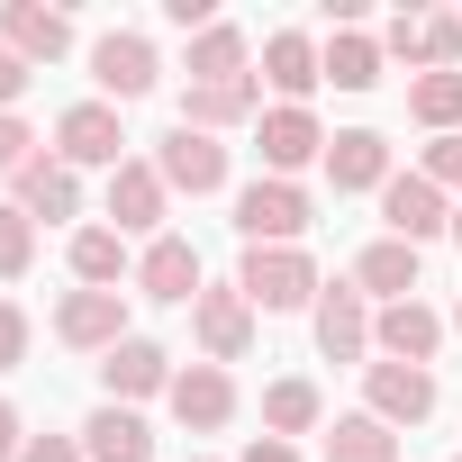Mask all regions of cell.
<instances>
[{"mask_svg": "<svg viewBox=\"0 0 462 462\" xmlns=\"http://www.w3.org/2000/svg\"><path fill=\"white\" fill-rule=\"evenodd\" d=\"M118 145H127V136H118V109H109V100H73V109L55 118V154H64V163H109V172H118V163H127Z\"/></svg>", "mask_w": 462, "mask_h": 462, "instance_id": "9c48e42d", "label": "cell"}, {"mask_svg": "<svg viewBox=\"0 0 462 462\" xmlns=\"http://www.w3.org/2000/svg\"><path fill=\"white\" fill-rule=\"evenodd\" d=\"M236 291H245L254 309H309V300H318V263H309L300 245H245Z\"/></svg>", "mask_w": 462, "mask_h": 462, "instance_id": "7a4b0ae2", "label": "cell"}, {"mask_svg": "<svg viewBox=\"0 0 462 462\" xmlns=\"http://www.w3.org/2000/svg\"><path fill=\"white\" fill-rule=\"evenodd\" d=\"M381 217H390V236H399V245H426V236H444V226H453V208H444V190H435L426 172H390Z\"/></svg>", "mask_w": 462, "mask_h": 462, "instance_id": "52a82bcc", "label": "cell"}, {"mask_svg": "<svg viewBox=\"0 0 462 462\" xmlns=\"http://www.w3.org/2000/svg\"><path fill=\"white\" fill-rule=\"evenodd\" d=\"M19 208H28V217H73V208H82L73 163H64V154H28V163H19Z\"/></svg>", "mask_w": 462, "mask_h": 462, "instance_id": "ac0fdd59", "label": "cell"}, {"mask_svg": "<svg viewBox=\"0 0 462 462\" xmlns=\"http://www.w3.org/2000/svg\"><path fill=\"white\" fill-rule=\"evenodd\" d=\"M190 336H199V354L226 372V363L254 345V300H245L236 282H226V291H199V300H190Z\"/></svg>", "mask_w": 462, "mask_h": 462, "instance_id": "3957f363", "label": "cell"}, {"mask_svg": "<svg viewBox=\"0 0 462 462\" xmlns=\"http://www.w3.org/2000/svg\"><path fill=\"white\" fill-rule=\"evenodd\" d=\"M254 100H263V91H254V73H245V82H208V91H190V100H181V127L217 136V127H236V118H254Z\"/></svg>", "mask_w": 462, "mask_h": 462, "instance_id": "cb8c5ba5", "label": "cell"}, {"mask_svg": "<svg viewBox=\"0 0 462 462\" xmlns=\"http://www.w3.org/2000/svg\"><path fill=\"white\" fill-rule=\"evenodd\" d=\"M354 291H381V300H417V245H399V236L363 245V263H354Z\"/></svg>", "mask_w": 462, "mask_h": 462, "instance_id": "7402d4cb", "label": "cell"}, {"mask_svg": "<svg viewBox=\"0 0 462 462\" xmlns=\"http://www.w3.org/2000/svg\"><path fill=\"white\" fill-rule=\"evenodd\" d=\"M263 82L282 91V109H300V100L327 82V55H318L300 28H282V37H263Z\"/></svg>", "mask_w": 462, "mask_h": 462, "instance_id": "2e32d148", "label": "cell"}, {"mask_svg": "<svg viewBox=\"0 0 462 462\" xmlns=\"http://www.w3.org/2000/svg\"><path fill=\"white\" fill-rule=\"evenodd\" d=\"M453 245H462V208H453Z\"/></svg>", "mask_w": 462, "mask_h": 462, "instance_id": "74e56055", "label": "cell"}, {"mask_svg": "<svg viewBox=\"0 0 462 462\" xmlns=\"http://www.w3.org/2000/svg\"><path fill=\"white\" fill-rule=\"evenodd\" d=\"M154 172H163V190L208 199V190H226V145H217V136H199V127H172V136L154 145Z\"/></svg>", "mask_w": 462, "mask_h": 462, "instance_id": "277c9868", "label": "cell"}, {"mask_svg": "<svg viewBox=\"0 0 462 462\" xmlns=\"http://www.w3.org/2000/svg\"><path fill=\"white\" fill-rule=\"evenodd\" d=\"M408 118L435 127V136H453L462 127V73H417L408 82Z\"/></svg>", "mask_w": 462, "mask_h": 462, "instance_id": "4316f807", "label": "cell"}, {"mask_svg": "<svg viewBox=\"0 0 462 462\" xmlns=\"http://www.w3.org/2000/svg\"><path fill=\"white\" fill-rule=\"evenodd\" d=\"M154 73H163V64H154V46H145L136 28H109V37L91 46V82H100L109 100H145Z\"/></svg>", "mask_w": 462, "mask_h": 462, "instance_id": "ba28073f", "label": "cell"}, {"mask_svg": "<svg viewBox=\"0 0 462 462\" xmlns=\"http://www.w3.org/2000/svg\"><path fill=\"white\" fill-rule=\"evenodd\" d=\"M163 172L154 163H118L109 172V217H118V236H145V226H163Z\"/></svg>", "mask_w": 462, "mask_h": 462, "instance_id": "e0dca14e", "label": "cell"}, {"mask_svg": "<svg viewBox=\"0 0 462 462\" xmlns=\"http://www.w3.org/2000/svg\"><path fill=\"white\" fill-rule=\"evenodd\" d=\"M19 444H28V435H19V408H10V399H0V462H10Z\"/></svg>", "mask_w": 462, "mask_h": 462, "instance_id": "8d00e7d4", "label": "cell"}, {"mask_svg": "<svg viewBox=\"0 0 462 462\" xmlns=\"http://www.w3.org/2000/svg\"><path fill=\"white\" fill-rule=\"evenodd\" d=\"M372 345H381L390 363H417V372H426V363H435V345H444V318H435L426 300H390V309L372 318Z\"/></svg>", "mask_w": 462, "mask_h": 462, "instance_id": "30bf717a", "label": "cell"}, {"mask_svg": "<svg viewBox=\"0 0 462 462\" xmlns=\"http://www.w3.org/2000/svg\"><path fill=\"white\" fill-rule=\"evenodd\" d=\"M363 345H372L363 291H345V282H336V291H318V354H327V363H354Z\"/></svg>", "mask_w": 462, "mask_h": 462, "instance_id": "d6986e66", "label": "cell"}, {"mask_svg": "<svg viewBox=\"0 0 462 462\" xmlns=\"http://www.w3.org/2000/svg\"><path fill=\"white\" fill-rule=\"evenodd\" d=\"M417 172H426V181H435V190H462V127H453V136H435V145H426V163H417Z\"/></svg>", "mask_w": 462, "mask_h": 462, "instance_id": "4dcf8cb0", "label": "cell"}, {"mask_svg": "<svg viewBox=\"0 0 462 462\" xmlns=\"http://www.w3.org/2000/svg\"><path fill=\"white\" fill-rule=\"evenodd\" d=\"M318 154H327V136H318L309 109H273V118H263V163H273V181H291V172L318 163Z\"/></svg>", "mask_w": 462, "mask_h": 462, "instance_id": "ffe728a7", "label": "cell"}, {"mask_svg": "<svg viewBox=\"0 0 462 462\" xmlns=\"http://www.w3.org/2000/svg\"><path fill=\"white\" fill-rule=\"evenodd\" d=\"M453 327H462V309H453Z\"/></svg>", "mask_w": 462, "mask_h": 462, "instance_id": "f35d334b", "label": "cell"}, {"mask_svg": "<svg viewBox=\"0 0 462 462\" xmlns=\"http://www.w3.org/2000/svg\"><path fill=\"white\" fill-rule=\"evenodd\" d=\"M327 181H336V190H390V136H381V127L327 136Z\"/></svg>", "mask_w": 462, "mask_h": 462, "instance_id": "4fadbf2b", "label": "cell"}, {"mask_svg": "<svg viewBox=\"0 0 462 462\" xmlns=\"http://www.w3.org/2000/svg\"><path fill=\"white\" fill-rule=\"evenodd\" d=\"M28 73H37V64H19V55H10V46H0V109H10V100H19V91H28Z\"/></svg>", "mask_w": 462, "mask_h": 462, "instance_id": "e575fe53", "label": "cell"}, {"mask_svg": "<svg viewBox=\"0 0 462 462\" xmlns=\"http://www.w3.org/2000/svg\"><path fill=\"white\" fill-rule=\"evenodd\" d=\"M363 399H372L381 426H417V417H435V372H417V363H363Z\"/></svg>", "mask_w": 462, "mask_h": 462, "instance_id": "8992f818", "label": "cell"}, {"mask_svg": "<svg viewBox=\"0 0 462 462\" xmlns=\"http://www.w3.org/2000/svg\"><path fill=\"white\" fill-rule=\"evenodd\" d=\"M163 399H172V417H181V426H199V435H217L226 417H236V381H226L217 363L172 372V390H163Z\"/></svg>", "mask_w": 462, "mask_h": 462, "instance_id": "7c38bea8", "label": "cell"}, {"mask_svg": "<svg viewBox=\"0 0 462 462\" xmlns=\"http://www.w3.org/2000/svg\"><path fill=\"white\" fill-rule=\"evenodd\" d=\"M73 273L91 291H118L127 282V236H118V226H82V236H73Z\"/></svg>", "mask_w": 462, "mask_h": 462, "instance_id": "484cf974", "label": "cell"}, {"mask_svg": "<svg viewBox=\"0 0 462 462\" xmlns=\"http://www.w3.org/2000/svg\"><path fill=\"white\" fill-rule=\"evenodd\" d=\"M309 217H318V208H309L300 181H245V190H236V236H245V245H300Z\"/></svg>", "mask_w": 462, "mask_h": 462, "instance_id": "6da1fadb", "label": "cell"}, {"mask_svg": "<svg viewBox=\"0 0 462 462\" xmlns=\"http://www.w3.org/2000/svg\"><path fill=\"white\" fill-rule=\"evenodd\" d=\"M136 291H145V300L190 309V300H199V245H190V236H154V245H145V263H136Z\"/></svg>", "mask_w": 462, "mask_h": 462, "instance_id": "5bb4252c", "label": "cell"}, {"mask_svg": "<svg viewBox=\"0 0 462 462\" xmlns=\"http://www.w3.org/2000/svg\"><path fill=\"white\" fill-rule=\"evenodd\" d=\"M28 145H37V136H28V118H19V109H0V172H19V163H28Z\"/></svg>", "mask_w": 462, "mask_h": 462, "instance_id": "d6a6232c", "label": "cell"}, {"mask_svg": "<svg viewBox=\"0 0 462 462\" xmlns=\"http://www.w3.org/2000/svg\"><path fill=\"white\" fill-rule=\"evenodd\" d=\"M82 453H91V462H154V435H145V417H136V408H91Z\"/></svg>", "mask_w": 462, "mask_h": 462, "instance_id": "44dd1931", "label": "cell"}, {"mask_svg": "<svg viewBox=\"0 0 462 462\" xmlns=\"http://www.w3.org/2000/svg\"><path fill=\"white\" fill-rule=\"evenodd\" d=\"M19 462H91V453H82L73 435H28V444H19Z\"/></svg>", "mask_w": 462, "mask_h": 462, "instance_id": "836d02e7", "label": "cell"}, {"mask_svg": "<svg viewBox=\"0 0 462 462\" xmlns=\"http://www.w3.org/2000/svg\"><path fill=\"white\" fill-rule=\"evenodd\" d=\"M453 462H462V453H453Z\"/></svg>", "mask_w": 462, "mask_h": 462, "instance_id": "ab89813d", "label": "cell"}, {"mask_svg": "<svg viewBox=\"0 0 462 462\" xmlns=\"http://www.w3.org/2000/svg\"><path fill=\"white\" fill-rule=\"evenodd\" d=\"M55 336H64L73 354H118V345H127V300H118V291H73V300L55 309Z\"/></svg>", "mask_w": 462, "mask_h": 462, "instance_id": "5b68a950", "label": "cell"}, {"mask_svg": "<svg viewBox=\"0 0 462 462\" xmlns=\"http://www.w3.org/2000/svg\"><path fill=\"white\" fill-rule=\"evenodd\" d=\"M263 426H273L282 444L309 435V426H318V390H309V381H273V390H263Z\"/></svg>", "mask_w": 462, "mask_h": 462, "instance_id": "f1b7e54d", "label": "cell"}, {"mask_svg": "<svg viewBox=\"0 0 462 462\" xmlns=\"http://www.w3.org/2000/svg\"><path fill=\"white\" fill-rule=\"evenodd\" d=\"M19 363H28V309L0 300V372H19Z\"/></svg>", "mask_w": 462, "mask_h": 462, "instance_id": "1f68e13d", "label": "cell"}, {"mask_svg": "<svg viewBox=\"0 0 462 462\" xmlns=\"http://www.w3.org/2000/svg\"><path fill=\"white\" fill-rule=\"evenodd\" d=\"M100 390H109V408L118 399H154V390H172V354L145 345V336H127L118 354H100Z\"/></svg>", "mask_w": 462, "mask_h": 462, "instance_id": "9a60e30c", "label": "cell"}, {"mask_svg": "<svg viewBox=\"0 0 462 462\" xmlns=\"http://www.w3.org/2000/svg\"><path fill=\"white\" fill-rule=\"evenodd\" d=\"M327 82H336V91H372V82H381V46H372L363 28H336V46H327Z\"/></svg>", "mask_w": 462, "mask_h": 462, "instance_id": "83f0119b", "label": "cell"}, {"mask_svg": "<svg viewBox=\"0 0 462 462\" xmlns=\"http://www.w3.org/2000/svg\"><path fill=\"white\" fill-rule=\"evenodd\" d=\"M245 462H300V453H291L282 435H254V444H245Z\"/></svg>", "mask_w": 462, "mask_h": 462, "instance_id": "d590c367", "label": "cell"}, {"mask_svg": "<svg viewBox=\"0 0 462 462\" xmlns=\"http://www.w3.org/2000/svg\"><path fill=\"white\" fill-rule=\"evenodd\" d=\"M37 263V217L28 208H0V282H19Z\"/></svg>", "mask_w": 462, "mask_h": 462, "instance_id": "f546056e", "label": "cell"}, {"mask_svg": "<svg viewBox=\"0 0 462 462\" xmlns=\"http://www.w3.org/2000/svg\"><path fill=\"white\" fill-rule=\"evenodd\" d=\"M208 82H245V28H199L190 37V91H208Z\"/></svg>", "mask_w": 462, "mask_h": 462, "instance_id": "603a6c76", "label": "cell"}, {"mask_svg": "<svg viewBox=\"0 0 462 462\" xmlns=\"http://www.w3.org/2000/svg\"><path fill=\"white\" fill-rule=\"evenodd\" d=\"M327 462H399V426H381L372 408H363V417H336Z\"/></svg>", "mask_w": 462, "mask_h": 462, "instance_id": "d4e9b609", "label": "cell"}, {"mask_svg": "<svg viewBox=\"0 0 462 462\" xmlns=\"http://www.w3.org/2000/svg\"><path fill=\"white\" fill-rule=\"evenodd\" d=\"M0 46L19 64H55V55H73V19L37 10V0H10V10H0Z\"/></svg>", "mask_w": 462, "mask_h": 462, "instance_id": "8fae6325", "label": "cell"}]
</instances>
